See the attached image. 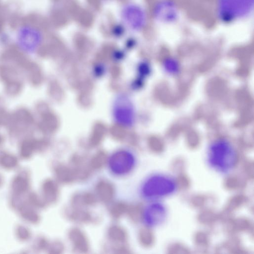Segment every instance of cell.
<instances>
[{"mask_svg":"<svg viewBox=\"0 0 254 254\" xmlns=\"http://www.w3.org/2000/svg\"><path fill=\"white\" fill-rule=\"evenodd\" d=\"M167 217L166 207L160 203L150 204L143 210V218L150 226L159 225L164 222Z\"/></svg>","mask_w":254,"mask_h":254,"instance_id":"cell-9","label":"cell"},{"mask_svg":"<svg viewBox=\"0 0 254 254\" xmlns=\"http://www.w3.org/2000/svg\"><path fill=\"white\" fill-rule=\"evenodd\" d=\"M68 215L71 220L78 223L89 222L92 220V216L89 212L77 208L72 210Z\"/></svg>","mask_w":254,"mask_h":254,"instance_id":"cell-16","label":"cell"},{"mask_svg":"<svg viewBox=\"0 0 254 254\" xmlns=\"http://www.w3.org/2000/svg\"><path fill=\"white\" fill-rule=\"evenodd\" d=\"M115 121L125 127H132L135 122V111L130 99L125 94L118 96L113 106Z\"/></svg>","mask_w":254,"mask_h":254,"instance_id":"cell-6","label":"cell"},{"mask_svg":"<svg viewBox=\"0 0 254 254\" xmlns=\"http://www.w3.org/2000/svg\"><path fill=\"white\" fill-rule=\"evenodd\" d=\"M109 238L117 242H124L127 238V235L125 230L117 225L111 226L108 231Z\"/></svg>","mask_w":254,"mask_h":254,"instance_id":"cell-15","label":"cell"},{"mask_svg":"<svg viewBox=\"0 0 254 254\" xmlns=\"http://www.w3.org/2000/svg\"><path fill=\"white\" fill-rule=\"evenodd\" d=\"M246 200V197L243 195L235 196L228 201L227 209L229 210L235 209L245 203Z\"/></svg>","mask_w":254,"mask_h":254,"instance_id":"cell-21","label":"cell"},{"mask_svg":"<svg viewBox=\"0 0 254 254\" xmlns=\"http://www.w3.org/2000/svg\"><path fill=\"white\" fill-rule=\"evenodd\" d=\"M240 186V181L236 177H228L224 182V186L228 190H235Z\"/></svg>","mask_w":254,"mask_h":254,"instance_id":"cell-23","label":"cell"},{"mask_svg":"<svg viewBox=\"0 0 254 254\" xmlns=\"http://www.w3.org/2000/svg\"><path fill=\"white\" fill-rule=\"evenodd\" d=\"M177 188L180 189H186L190 185L189 179L185 175L181 174L177 177L176 180Z\"/></svg>","mask_w":254,"mask_h":254,"instance_id":"cell-25","label":"cell"},{"mask_svg":"<svg viewBox=\"0 0 254 254\" xmlns=\"http://www.w3.org/2000/svg\"><path fill=\"white\" fill-rule=\"evenodd\" d=\"M96 202L94 195L90 192H85L77 194L72 198V204L74 206H89L94 205Z\"/></svg>","mask_w":254,"mask_h":254,"instance_id":"cell-13","label":"cell"},{"mask_svg":"<svg viewBox=\"0 0 254 254\" xmlns=\"http://www.w3.org/2000/svg\"><path fill=\"white\" fill-rule=\"evenodd\" d=\"M177 188L176 181L173 178L165 175L157 174L144 181L141 193L144 198L152 199L172 194Z\"/></svg>","mask_w":254,"mask_h":254,"instance_id":"cell-3","label":"cell"},{"mask_svg":"<svg viewBox=\"0 0 254 254\" xmlns=\"http://www.w3.org/2000/svg\"><path fill=\"white\" fill-rule=\"evenodd\" d=\"M138 237L140 244L144 247H150L154 243L155 237L154 233L148 227L141 228L139 231Z\"/></svg>","mask_w":254,"mask_h":254,"instance_id":"cell-14","label":"cell"},{"mask_svg":"<svg viewBox=\"0 0 254 254\" xmlns=\"http://www.w3.org/2000/svg\"><path fill=\"white\" fill-rule=\"evenodd\" d=\"M195 242L200 246L207 245L208 240L207 235L203 232H198L195 236Z\"/></svg>","mask_w":254,"mask_h":254,"instance_id":"cell-27","label":"cell"},{"mask_svg":"<svg viewBox=\"0 0 254 254\" xmlns=\"http://www.w3.org/2000/svg\"><path fill=\"white\" fill-rule=\"evenodd\" d=\"M234 229L236 231H244L247 230L250 226L249 221L245 218H238L233 222Z\"/></svg>","mask_w":254,"mask_h":254,"instance_id":"cell-22","label":"cell"},{"mask_svg":"<svg viewBox=\"0 0 254 254\" xmlns=\"http://www.w3.org/2000/svg\"><path fill=\"white\" fill-rule=\"evenodd\" d=\"M121 18L125 27L134 32L143 30L147 21V16L144 9L134 3H127L123 6Z\"/></svg>","mask_w":254,"mask_h":254,"instance_id":"cell-5","label":"cell"},{"mask_svg":"<svg viewBox=\"0 0 254 254\" xmlns=\"http://www.w3.org/2000/svg\"><path fill=\"white\" fill-rule=\"evenodd\" d=\"M204 202V199L202 196H196L192 199V203L196 206H200Z\"/></svg>","mask_w":254,"mask_h":254,"instance_id":"cell-28","label":"cell"},{"mask_svg":"<svg viewBox=\"0 0 254 254\" xmlns=\"http://www.w3.org/2000/svg\"><path fill=\"white\" fill-rule=\"evenodd\" d=\"M68 238L77 251L86 253L89 248V242L85 234L79 229L73 228L68 232Z\"/></svg>","mask_w":254,"mask_h":254,"instance_id":"cell-10","label":"cell"},{"mask_svg":"<svg viewBox=\"0 0 254 254\" xmlns=\"http://www.w3.org/2000/svg\"><path fill=\"white\" fill-rule=\"evenodd\" d=\"M170 253H189V250L185 247L178 244H174L169 247Z\"/></svg>","mask_w":254,"mask_h":254,"instance_id":"cell-26","label":"cell"},{"mask_svg":"<svg viewBox=\"0 0 254 254\" xmlns=\"http://www.w3.org/2000/svg\"><path fill=\"white\" fill-rule=\"evenodd\" d=\"M135 158L129 151L118 150L114 152L109 160V167L113 173L122 175L130 172L134 166Z\"/></svg>","mask_w":254,"mask_h":254,"instance_id":"cell-7","label":"cell"},{"mask_svg":"<svg viewBox=\"0 0 254 254\" xmlns=\"http://www.w3.org/2000/svg\"><path fill=\"white\" fill-rule=\"evenodd\" d=\"M108 161L107 154L103 152H100L95 154L91 159L90 165L94 169L102 168Z\"/></svg>","mask_w":254,"mask_h":254,"instance_id":"cell-19","label":"cell"},{"mask_svg":"<svg viewBox=\"0 0 254 254\" xmlns=\"http://www.w3.org/2000/svg\"><path fill=\"white\" fill-rule=\"evenodd\" d=\"M56 175L59 180L64 184L72 183L76 179L74 169L64 165L57 167Z\"/></svg>","mask_w":254,"mask_h":254,"instance_id":"cell-12","label":"cell"},{"mask_svg":"<svg viewBox=\"0 0 254 254\" xmlns=\"http://www.w3.org/2000/svg\"><path fill=\"white\" fill-rule=\"evenodd\" d=\"M163 68L168 74L175 75L180 70V65L179 62L173 58L166 59L163 62Z\"/></svg>","mask_w":254,"mask_h":254,"instance_id":"cell-18","label":"cell"},{"mask_svg":"<svg viewBox=\"0 0 254 254\" xmlns=\"http://www.w3.org/2000/svg\"><path fill=\"white\" fill-rule=\"evenodd\" d=\"M152 14L157 21L169 23L177 19L178 10L172 0H158L154 4Z\"/></svg>","mask_w":254,"mask_h":254,"instance_id":"cell-8","label":"cell"},{"mask_svg":"<svg viewBox=\"0 0 254 254\" xmlns=\"http://www.w3.org/2000/svg\"><path fill=\"white\" fill-rule=\"evenodd\" d=\"M127 212L129 218L134 222H138L143 218V209L141 204L128 206Z\"/></svg>","mask_w":254,"mask_h":254,"instance_id":"cell-17","label":"cell"},{"mask_svg":"<svg viewBox=\"0 0 254 254\" xmlns=\"http://www.w3.org/2000/svg\"><path fill=\"white\" fill-rule=\"evenodd\" d=\"M207 158L212 168L223 173L229 172L234 168L239 159L236 149L225 138L215 139L210 144Z\"/></svg>","mask_w":254,"mask_h":254,"instance_id":"cell-1","label":"cell"},{"mask_svg":"<svg viewBox=\"0 0 254 254\" xmlns=\"http://www.w3.org/2000/svg\"><path fill=\"white\" fill-rule=\"evenodd\" d=\"M128 205L123 202H118L114 204L110 209L112 216L116 219L119 218L127 212Z\"/></svg>","mask_w":254,"mask_h":254,"instance_id":"cell-20","label":"cell"},{"mask_svg":"<svg viewBox=\"0 0 254 254\" xmlns=\"http://www.w3.org/2000/svg\"><path fill=\"white\" fill-rule=\"evenodd\" d=\"M96 190L97 194L104 202H108L113 198L115 189L113 185L106 181H100L96 185Z\"/></svg>","mask_w":254,"mask_h":254,"instance_id":"cell-11","label":"cell"},{"mask_svg":"<svg viewBox=\"0 0 254 254\" xmlns=\"http://www.w3.org/2000/svg\"><path fill=\"white\" fill-rule=\"evenodd\" d=\"M254 0H217V14L224 23L246 18L253 13Z\"/></svg>","mask_w":254,"mask_h":254,"instance_id":"cell-2","label":"cell"},{"mask_svg":"<svg viewBox=\"0 0 254 254\" xmlns=\"http://www.w3.org/2000/svg\"><path fill=\"white\" fill-rule=\"evenodd\" d=\"M216 218L215 214L209 211L202 212L199 215V221L204 224H208L212 222Z\"/></svg>","mask_w":254,"mask_h":254,"instance_id":"cell-24","label":"cell"},{"mask_svg":"<svg viewBox=\"0 0 254 254\" xmlns=\"http://www.w3.org/2000/svg\"><path fill=\"white\" fill-rule=\"evenodd\" d=\"M44 39L41 29L34 24L23 23L15 31V39L18 47L26 52L37 50L41 46Z\"/></svg>","mask_w":254,"mask_h":254,"instance_id":"cell-4","label":"cell"}]
</instances>
